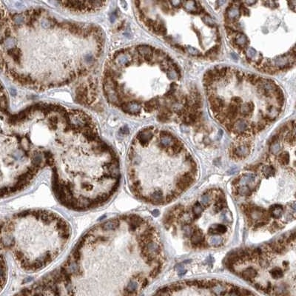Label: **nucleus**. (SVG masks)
Returning <instances> with one entry per match:
<instances>
[{
	"label": "nucleus",
	"instance_id": "nucleus-22",
	"mask_svg": "<svg viewBox=\"0 0 296 296\" xmlns=\"http://www.w3.org/2000/svg\"><path fill=\"white\" fill-rule=\"evenodd\" d=\"M179 217L182 223L184 224H189L192 221V216L188 211L181 212V213L179 215Z\"/></svg>",
	"mask_w": 296,
	"mask_h": 296
},
{
	"label": "nucleus",
	"instance_id": "nucleus-4",
	"mask_svg": "<svg viewBox=\"0 0 296 296\" xmlns=\"http://www.w3.org/2000/svg\"><path fill=\"white\" fill-rule=\"evenodd\" d=\"M152 129H153V127H150L149 128L140 131L136 136V140L143 147L147 146L149 145V142L153 138V134L151 131Z\"/></svg>",
	"mask_w": 296,
	"mask_h": 296
},
{
	"label": "nucleus",
	"instance_id": "nucleus-10",
	"mask_svg": "<svg viewBox=\"0 0 296 296\" xmlns=\"http://www.w3.org/2000/svg\"><path fill=\"white\" fill-rule=\"evenodd\" d=\"M233 37H234V44H233L234 47L237 45V46L242 47V48H246L248 44V39H247L245 34H243L242 32L236 34L235 36H233Z\"/></svg>",
	"mask_w": 296,
	"mask_h": 296
},
{
	"label": "nucleus",
	"instance_id": "nucleus-3",
	"mask_svg": "<svg viewBox=\"0 0 296 296\" xmlns=\"http://www.w3.org/2000/svg\"><path fill=\"white\" fill-rule=\"evenodd\" d=\"M250 149H251V146L249 143L239 145L236 147H232L230 155L232 156V158L235 159L244 158L250 154Z\"/></svg>",
	"mask_w": 296,
	"mask_h": 296
},
{
	"label": "nucleus",
	"instance_id": "nucleus-23",
	"mask_svg": "<svg viewBox=\"0 0 296 296\" xmlns=\"http://www.w3.org/2000/svg\"><path fill=\"white\" fill-rule=\"evenodd\" d=\"M278 162L281 165H287L289 162V155L287 152H283L278 156Z\"/></svg>",
	"mask_w": 296,
	"mask_h": 296
},
{
	"label": "nucleus",
	"instance_id": "nucleus-32",
	"mask_svg": "<svg viewBox=\"0 0 296 296\" xmlns=\"http://www.w3.org/2000/svg\"><path fill=\"white\" fill-rule=\"evenodd\" d=\"M239 11H240L241 14H243V16H247L250 15V10H249L248 8H247V7H246L245 5H243V4H241V5H240V6H239Z\"/></svg>",
	"mask_w": 296,
	"mask_h": 296
},
{
	"label": "nucleus",
	"instance_id": "nucleus-24",
	"mask_svg": "<svg viewBox=\"0 0 296 296\" xmlns=\"http://www.w3.org/2000/svg\"><path fill=\"white\" fill-rule=\"evenodd\" d=\"M223 243V238L219 236H213L209 239V244L213 247H219Z\"/></svg>",
	"mask_w": 296,
	"mask_h": 296
},
{
	"label": "nucleus",
	"instance_id": "nucleus-33",
	"mask_svg": "<svg viewBox=\"0 0 296 296\" xmlns=\"http://www.w3.org/2000/svg\"><path fill=\"white\" fill-rule=\"evenodd\" d=\"M242 99L239 96H233L231 99V103L237 106H240L242 104Z\"/></svg>",
	"mask_w": 296,
	"mask_h": 296
},
{
	"label": "nucleus",
	"instance_id": "nucleus-16",
	"mask_svg": "<svg viewBox=\"0 0 296 296\" xmlns=\"http://www.w3.org/2000/svg\"><path fill=\"white\" fill-rule=\"evenodd\" d=\"M220 50V44H216L215 46L212 47L210 49L208 50L207 51L205 54L204 55L205 58H209V59H214L217 54H218V51Z\"/></svg>",
	"mask_w": 296,
	"mask_h": 296
},
{
	"label": "nucleus",
	"instance_id": "nucleus-42",
	"mask_svg": "<svg viewBox=\"0 0 296 296\" xmlns=\"http://www.w3.org/2000/svg\"><path fill=\"white\" fill-rule=\"evenodd\" d=\"M176 87H177V84L175 83V82H172V83L170 84V88L175 89Z\"/></svg>",
	"mask_w": 296,
	"mask_h": 296
},
{
	"label": "nucleus",
	"instance_id": "nucleus-11",
	"mask_svg": "<svg viewBox=\"0 0 296 296\" xmlns=\"http://www.w3.org/2000/svg\"><path fill=\"white\" fill-rule=\"evenodd\" d=\"M256 179L255 174L252 173H247L243 174L241 176L238 178V185L240 186H246L247 184H252L254 182Z\"/></svg>",
	"mask_w": 296,
	"mask_h": 296
},
{
	"label": "nucleus",
	"instance_id": "nucleus-18",
	"mask_svg": "<svg viewBox=\"0 0 296 296\" xmlns=\"http://www.w3.org/2000/svg\"><path fill=\"white\" fill-rule=\"evenodd\" d=\"M262 173L263 175L265 176L267 179L271 177V176H273L276 173V169L272 166H264L262 167Z\"/></svg>",
	"mask_w": 296,
	"mask_h": 296
},
{
	"label": "nucleus",
	"instance_id": "nucleus-35",
	"mask_svg": "<svg viewBox=\"0 0 296 296\" xmlns=\"http://www.w3.org/2000/svg\"><path fill=\"white\" fill-rule=\"evenodd\" d=\"M170 4L174 8H179L181 6H182V2L181 1H171L170 2Z\"/></svg>",
	"mask_w": 296,
	"mask_h": 296
},
{
	"label": "nucleus",
	"instance_id": "nucleus-1",
	"mask_svg": "<svg viewBox=\"0 0 296 296\" xmlns=\"http://www.w3.org/2000/svg\"><path fill=\"white\" fill-rule=\"evenodd\" d=\"M70 236L68 222L46 210L20 213L2 230L3 245L27 271L41 270L49 265L64 250Z\"/></svg>",
	"mask_w": 296,
	"mask_h": 296
},
{
	"label": "nucleus",
	"instance_id": "nucleus-17",
	"mask_svg": "<svg viewBox=\"0 0 296 296\" xmlns=\"http://www.w3.org/2000/svg\"><path fill=\"white\" fill-rule=\"evenodd\" d=\"M237 194L243 196H250L252 195V190L249 186H239L236 188Z\"/></svg>",
	"mask_w": 296,
	"mask_h": 296
},
{
	"label": "nucleus",
	"instance_id": "nucleus-29",
	"mask_svg": "<svg viewBox=\"0 0 296 296\" xmlns=\"http://www.w3.org/2000/svg\"><path fill=\"white\" fill-rule=\"evenodd\" d=\"M210 192H211V190H209L207 192H204V194L201 196V202L202 203V204L207 206L209 202H210Z\"/></svg>",
	"mask_w": 296,
	"mask_h": 296
},
{
	"label": "nucleus",
	"instance_id": "nucleus-26",
	"mask_svg": "<svg viewBox=\"0 0 296 296\" xmlns=\"http://www.w3.org/2000/svg\"><path fill=\"white\" fill-rule=\"evenodd\" d=\"M182 230H183V232H184V235L187 237L192 236V235L195 231V229L192 228V226H190L189 224H184L183 227H182Z\"/></svg>",
	"mask_w": 296,
	"mask_h": 296
},
{
	"label": "nucleus",
	"instance_id": "nucleus-31",
	"mask_svg": "<svg viewBox=\"0 0 296 296\" xmlns=\"http://www.w3.org/2000/svg\"><path fill=\"white\" fill-rule=\"evenodd\" d=\"M166 73H167V76L169 78V79L174 80V79H176V78H178V75L176 74V73L174 71V70L172 68H169L168 69H167Z\"/></svg>",
	"mask_w": 296,
	"mask_h": 296
},
{
	"label": "nucleus",
	"instance_id": "nucleus-2",
	"mask_svg": "<svg viewBox=\"0 0 296 296\" xmlns=\"http://www.w3.org/2000/svg\"><path fill=\"white\" fill-rule=\"evenodd\" d=\"M60 4L65 5V7L76 10H97L103 7L106 4L104 2H74V1H68V2H60Z\"/></svg>",
	"mask_w": 296,
	"mask_h": 296
},
{
	"label": "nucleus",
	"instance_id": "nucleus-7",
	"mask_svg": "<svg viewBox=\"0 0 296 296\" xmlns=\"http://www.w3.org/2000/svg\"><path fill=\"white\" fill-rule=\"evenodd\" d=\"M239 107V113L243 118H247L252 115L255 109L253 102H249L241 104Z\"/></svg>",
	"mask_w": 296,
	"mask_h": 296
},
{
	"label": "nucleus",
	"instance_id": "nucleus-14",
	"mask_svg": "<svg viewBox=\"0 0 296 296\" xmlns=\"http://www.w3.org/2000/svg\"><path fill=\"white\" fill-rule=\"evenodd\" d=\"M269 214L274 218H280L284 213V207L280 204H274L269 208Z\"/></svg>",
	"mask_w": 296,
	"mask_h": 296
},
{
	"label": "nucleus",
	"instance_id": "nucleus-21",
	"mask_svg": "<svg viewBox=\"0 0 296 296\" xmlns=\"http://www.w3.org/2000/svg\"><path fill=\"white\" fill-rule=\"evenodd\" d=\"M192 213L194 215V217L196 218H198L200 216H201V213H202L203 210V207L200 203L196 202L195 203V204L192 207Z\"/></svg>",
	"mask_w": 296,
	"mask_h": 296
},
{
	"label": "nucleus",
	"instance_id": "nucleus-27",
	"mask_svg": "<svg viewBox=\"0 0 296 296\" xmlns=\"http://www.w3.org/2000/svg\"><path fill=\"white\" fill-rule=\"evenodd\" d=\"M201 19H202L203 22H204V23L207 25L209 26V27H215V25H216V23L213 22V19H212V17L209 16L207 14H205V15H204V16L201 18Z\"/></svg>",
	"mask_w": 296,
	"mask_h": 296
},
{
	"label": "nucleus",
	"instance_id": "nucleus-43",
	"mask_svg": "<svg viewBox=\"0 0 296 296\" xmlns=\"http://www.w3.org/2000/svg\"><path fill=\"white\" fill-rule=\"evenodd\" d=\"M153 215L154 216H158V215H159V211H158V209H155V210L153 212Z\"/></svg>",
	"mask_w": 296,
	"mask_h": 296
},
{
	"label": "nucleus",
	"instance_id": "nucleus-40",
	"mask_svg": "<svg viewBox=\"0 0 296 296\" xmlns=\"http://www.w3.org/2000/svg\"><path fill=\"white\" fill-rule=\"evenodd\" d=\"M164 39L166 40V42L168 43H170L171 44H174V40H173V38L171 36H164Z\"/></svg>",
	"mask_w": 296,
	"mask_h": 296
},
{
	"label": "nucleus",
	"instance_id": "nucleus-15",
	"mask_svg": "<svg viewBox=\"0 0 296 296\" xmlns=\"http://www.w3.org/2000/svg\"><path fill=\"white\" fill-rule=\"evenodd\" d=\"M182 5L184 6V8L188 11H195L197 10L200 7H201L199 2H195V1H188V2H182Z\"/></svg>",
	"mask_w": 296,
	"mask_h": 296
},
{
	"label": "nucleus",
	"instance_id": "nucleus-34",
	"mask_svg": "<svg viewBox=\"0 0 296 296\" xmlns=\"http://www.w3.org/2000/svg\"><path fill=\"white\" fill-rule=\"evenodd\" d=\"M157 119H158V121H162V122H166V121H169V116L163 114V113H159L157 116Z\"/></svg>",
	"mask_w": 296,
	"mask_h": 296
},
{
	"label": "nucleus",
	"instance_id": "nucleus-19",
	"mask_svg": "<svg viewBox=\"0 0 296 296\" xmlns=\"http://www.w3.org/2000/svg\"><path fill=\"white\" fill-rule=\"evenodd\" d=\"M185 52H187V53H189L190 55L193 56H196V57H198V58H205L204 55L200 52L198 49L193 48V47L191 46H187L185 48Z\"/></svg>",
	"mask_w": 296,
	"mask_h": 296
},
{
	"label": "nucleus",
	"instance_id": "nucleus-41",
	"mask_svg": "<svg viewBox=\"0 0 296 296\" xmlns=\"http://www.w3.org/2000/svg\"><path fill=\"white\" fill-rule=\"evenodd\" d=\"M121 132L122 133H124V134H128V133H129V130H128V128H127V127H124L123 128H121Z\"/></svg>",
	"mask_w": 296,
	"mask_h": 296
},
{
	"label": "nucleus",
	"instance_id": "nucleus-38",
	"mask_svg": "<svg viewBox=\"0 0 296 296\" xmlns=\"http://www.w3.org/2000/svg\"><path fill=\"white\" fill-rule=\"evenodd\" d=\"M162 10L164 11V13H165V14H169V12H170V11H171V8H170L169 6H167V5H162Z\"/></svg>",
	"mask_w": 296,
	"mask_h": 296
},
{
	"label": "nucleus",
	"instance_id": "nucleus-13",
	"mask_svg": "<svg viewBox=\"0 0 296 296\" xmlns=\"http://www.w3.org/2000/svg\"><path fill=\"white\" fill-rule=\"evenodd\" d=\"M175 137L172 135L171 136H165V137H160V139L158 141V147L161 148L162 150H166L170 147L173 144V141Z\"/></svg>",
	"mask_w": 296,
	"mask_h": 296
},
{
	"label": "nucleus",
	"instance_id": "nucleus-20",
	"mask_svg": "<svg viewBox=\"0 0 296 296\" xmlns=\"http://www.w3.org/2000/svg\"><path fill=\"white\" fill-rule=\"evenodd\" d=\"M270 274L273 279H281V278L284 276V272L280 267H275V268L271 269Z\"/></svg>",
	"mask_w": 296,
	"mask_h": 296
},
{
	"label": "nucleus",
	"instance_id": "nucleus-25",
	"mask_svg": "<svg viewBox=\"0 0 296 296\" xmlns=\"http://www.w3.org/2000/svg\"><path fill=\"white\" fill-rule=\"evenodd\" d=\"M221 217L222 221L226 222V223L229 224L232 221V214L230 212V210H228V209H226V210L224 209L223 213H221Z\"/></svg>",
	"mask_w": 296,
	"mask_h": 296
},
{
	"label": "nucleus",
	"instance_id": "nucleus-37",
	"mask_svg": "<svg viewBox=\"0 0 296 296\" xmlns=\"http://www.w3.org/2000/svg\"><path fill=\"white\" fill-rule=\"evenodd\" d=\"M263 62V56L261 54H259V57L256 61H255V66H261V65Z\"/></svg>",
	"mask_w": 296,
	"mask_h": 296
},
{
	"label": "nucleus",
	"instance_id": "nucleus-12",
	"mask_svg": "<svg viewBox=\"0 0 296 296\" xmlns=\"http://www.w3.org/2000/svg\"><path fill=\"white\" fill-rule=\"evenodd\" d=\"M226 232V226L225 225L219 224H215L212 225L211 226H209V228L208 229V233L210 235H221Z\"/></svg>",
	"mask_w": 296,
	"mask_h": 296
},
{
	"label": "nucleus",
	"instance_id": "nucleus-36",
	"mask_svg": "<svg viewBox=\"0 0 296 296\" xmlns=\"http://www.w3.org/2000/svg\"><path fill=\"white\" fill-rule=\"evenodd\" d=\"M172 133L170 132L167 131V130H161L159 132V136L160 137H165V136H172Z\"/></svg>",
	"mask_w": 296,
	"mask_h": 296
},
{
	"label": "nucleus",
	"instance_id": "nucleus-5",
	"mask_svg": "<svg viewBox=\"0 0 296 296\" xmlns=\"http://www.w3.org/2000/svg\"><path fill=\"white\" fill-rule=\"evenodd\" d=\"M250 122L246 119H238L234 122V128L233 131L235 134L243 133L248 129Z\"/></svg>",
	"mask_w": 296,
	"mask_h": 296
},
{
	"label": "nucleus",
	"instance_id": "nucleus-9",
	"mask_svg": "<svg viewBox=\"0 0 296 296\" xmlns=\"http://www.w3.org/2000/svg\"><path fill=\"white\" fill-rule=\"evenodd\" d=\"M225 16L228 17L229 19H231V20L238 21V19L241 16V13L238 9H237L236 8H234L233 2H232L226 8Z\"/></svg>",
	"mask_w": 296,
	"mask_h": 296
},
{
	"label": "nucleus",
	"instance_id": "nucleus-39",
	"mask_svg": "<svg viewBox=\"0 0 296 296\" xmlns=\"http://www.w3.org/2000/svg\"><path fill=\"white\" fill-rule=\"evenodd\" d=\"M178 272H179V276H183V275L185 274L186 272H187V270H186L183 267H180V266H179V268H178Z\"/></svg>",
	"mask_w": 296,
	"mask_h": 296
},
{
	"label": "nucleus",
	"instance_id": "nucleus-44",
	"mask_svg": "<svg viewBox=\"0 0 296 296\" xmlns=\"http://www.w3.org/2000/svg\"><path fill=\"white\" fill-rule=\"evenodd\" d=\"M245 3L247 4V5H254V4L256 3V2H255V1H248V2H246Z\"/></svg>",
	"mask_w": 296,
	"mask_h": 296
},
{
	"label": "nucleus",
	"instance_id": "nucleus-30",
	"mask_svg": "<svg viewBox=\"0 0 296 296\" xmlns=\"http://www.w3.org/2000/svg\"><path fill=\"white\" fill-rule=\"evenodd\" d=\"M270 152L274 154V155H276L278 153H279V151L281 150V145L279 144V141H276L275 143L270 145Z\"/></svg>",
	"mask_w": 296,
	"mask_h": 296
},
{
	"label": "nucleus",
	"instance_id": "nucleus-45",
	"mask_svg": "<svg viewBox=\"0 0 296 296\" xmlns=\"http://www.w3.org/2000/svg\"><path fill=\"white\" fill-rule=\"evenodd\" d=\"M246 296H255V295H252V293H250V294H248V295H246Z\"/></svg>",
	"mask_w": 296,
	"mask_h": 296
},
{
	"label": "nucleus",
	"instance_id": "nucleus-6",
	"mask_svg": "<svg viewBox=\"0 0 296 296\" xmlns=\"http://www.w3.org/2000/svg\"><path fill=\"white\" fill-rule=\"evenodd\" d=\"M204 236L203 233L200 231H196L195 230L193 234L191 236L190 241L192 245L195 247H205V243H204Z\"/></svg>",
	"mask_w": 296,
	"mask_h": 296
},
{
	"label": "nucleus",
	"instance_id": "nucleus-8",
	"mask_svg": "<svg viewBox=\"0 0 296 296\" xmlns=\"http://www.w3.org/2000/svg\"><path fill=\"white\" fill-rule=\"evenodd\" d=\"M238 275L241 276L243 279H245L246 281H248L252 283L254 281L255 278L257 276L258 271L255 268H253V267H248V268L243 270L240 273H238Z\"/></svg>",
	"mask_w": 296,
	"mask_h": 296
},
{
	"label": "nucleus",
	"instance_id": "nucleus-28",
	"mask_svg": "<svg viewBox=\"0 0 296 296\" xmlns=\"http://www.w3.org/2000/svg\"><path fill=\"white\" fill-rule=\"evenodd\" d=\"M245 54L247 56V59H250L251 60H253L255 56H257V51L255 50L254 48H247L245 51Z\"/></svg>",
	"mask_w": 296,
	"mask_h": 296
}]
</instances>
